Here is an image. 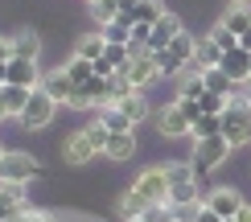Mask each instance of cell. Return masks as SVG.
Instances as JSON below:
<instances>
[{
    "mask_svg": "<svg viewBox=\"0 0 251 222\" xmlns=\"http://www.w3.org/2000/svg\"><path fill=\"white\" fill-rule=\"evenodd\" d=\"M223 136L231 140V148L251 144V99L235 95V99L226 103V111H223Z\"/></svg>",
    "mask_w": 251,
    "mask_h": 222,
    "instance_id": "obj_1",
    "label": "cell"
},
{
    "mask_svg": "<svg viewBox=\"0 0 251 222\" xmlns=\"http://www.w3.org/2000/svg\"><path fill=\"white\" fill-rule=\"evenodd\" d=\"M235 148H231V140H226L223 132L218 136H206V140H194V173L202 177V173H214L218 165H226V156H231Z\"/></svg>",
    "mask_w": 251,
    "mask_h": 222,
    "instance_id": "obj_2",
    "label": "cell"
},
{
    "mask_svg": "<svg viewBox=\"0 0 251 222\" xmlns=\"http://www.w3.org/2000/svg\"><path fill=\"white\" fill-rule=\"evenodd\" d=\"M132 194L140 197L144 206H165V202H169V177H165V165H152V169H144V173L136 177Z\"/></svg>",
    "mask_w": 251,
    "mask_h": 222,
    "instance_id": "obj_3",
    "label": "cell"
},
{
    "mask_svg": "<svg viewBox=\"0 0 251 222\" xmlns=\"http://www.w3.org/2000/svg\"><path fill=\"white\" fill-rule=\"evenodd\" d=\"M194 49H198V41L181 29V33H177L169 46H165L161 54H156V62H161V74H181V70L194 62Z\"/></svg>",
    "mask_w": 251,
    "mask_h": 222,
    "instance_id": "obj_4",
    "label": "cell"
},
{
    "mask_svg": "<svg viewBox=\"0 0 251 222\" xmlns=\"http://www.w3.org/2000/svg\"><path fill=\"white\" fill-rule=\"evenodd\" d=\"M152 120H156V132H161L165 140H181V136H190V132H194V123H190V115H185L181 99H173L169 107H161Z\"/></svg>",
    "mask_w": 251,
    "mask_h": 222,
    "instance_id": "obj_5",
    "label": "cell"
},
{
    "mask_svg": "<svg viewBox=\"0 0 251 222\" xmlns=\"http://www.w3.org/2000/svg\"><path fill=\"white\" fill-rule=\"evenodd\" d=\"M54 111H58V103H54V99H50L46 91L37 87L33 95H29V103H25V111H21L17 120H21V128H29V132H37V128H46V123L54 120Z\"/></svg>",
    "mask_w": 251,
    "mask_h": 222,
    "instance_id": "obj_6",
    "label": "cell"
},
{
    "mask_svg": "<svg viewBox=\"0 0 251 222\" xmlns=\"http://www.w3.org/2000/svg\"><path fill=\"white\" fill-rule=\"evenodd\" d=\"M37 156L29 152H4L0 156V181H17V185H29L37 177Z\"/></svg>",
    "mask_w": 251,
    "mask_h": 222,
    "instance_id": "obj_7",
    "label": "cell"
},
{
    "mask_svg": "<svg viewBox=\"0 0 251 222\" xmlns=\"http://www.w3.org/2000/svg\"><path fill=\"white\" fill-rule=\"evenodd\" d=\"M120 70L128 74V82H132L136 91H144L149 82L161 78V62H156V54H149V49H136L132 62H128V66H120Z\"/></svg>",
    "mask_w": 251,
    "mask_h": 222,
    "instance_id": "obj_8",
    "label": "cell"
},
{
    "mask_svg": "<svg viewBox=\"0 0 251 222\" xmlns=\"http://www.w3.org/2000/svg\"><path fill=\"white\" fill-rule=\"evenodd\" d=\"M95 140H91V132L87 128H78V132H70L66 140H62V161L66 165H87V161H95Z\"/></svg>",
    "mask_w": 251,
    "mask_h": 222,
    "instance_id": "obj_9",
    "label": "cell"
},
{
    "mask_svg": "<svg viewBox=\"0 0 251 222\" xmlns=\"http://www.w3.org/2000/svg\"><path fill=\"white\" fill-rule=\"evenodd\" d=\"M41 91H46L58 107H70V99H75V78L66 74V66H58V70L41 74Z\"/></svg>",
    "mask_w": 251,
    "mask_h": 222,
    "instance_id": "obj_10",
    "label": "cell"
},
{
    "mask_svg": "<svg viewBox=\"0 0 251 222\" xmlns=\"http://www.w3.org/2000/svg\"><path fill=\"white\" fill-rule=\"evenodd\" d=\"M243 206H247L243 194H239V189H231V185H218V189H210V194H206V210H214L218 218H235Z\"/></svg>",
    "mask_w": 251,
    "mask_h": 222,
    "instance_id": "obj_11",
    "label": "cell"
},
{
    "mask_svg": "<svg viewBox=\"0 0 251 222\" xmlns=\"http://www.w3.org/2000/svg\"><path fill=\"white\" fill-rule=\"evenodd\" d=\"M181 29H185V25H181V17H177V13H161V21L152 25V37H149V54H161V49L169 46Z\"/></svg>",
    "mask_w": 251,
    "mask_h": 222,
    "instance_id": "obj_12",
    "label": "cell"
},
{
    "mask_svg": "<svg viewBox=\"0 0 251 222\" xmlns=\"http://www.w3.org/2000/svg\"><path fill=\"white\" fill-rule=\"evenodd\" d=\"M8 82H13V87L37 91V87H41V70H37V62H29V58H8Z\"/></svg>",
    "mask_w": 251,
    "mask_h": 222,
    "instance_id": "obj_13",
    "label": "cell"
},
{
    "mask_svg": "<svg viewBox=\"0 0 251 222\" xmlns=\"http://www.w3.org/2000/svg\"><path fill=\"white\" fill-rule=\"evenodd\" d=\"M111 107H120V111L128 115L132 123H144V120L152 115L149 99H144V91H128V95H116V99H111Z\"/></svg>",
    "mask_w": 251,
    "mask_h": 222,
    "instance_id": "obj_14",
    "label": "cell"
},
{
    "mask_svg": "<svg viewBox=\"0 0 251 222\" xmlns=\"http://www.w3.org/2000/svg\"><path fill=\"white\" fill-rule=\"evenodd\" d=\"M218 66L231 74L235 82H247V74H251V54H247L243 46H235V49H226V54H223V62H218Z\"/></svg>",
    "mask_w": 251,
    "mask_h": 222,
    "instance_id": "obj_15",
    "label": "cell"
},
{
    "mask_svg": "<svg viewBox=\"0 0 251 222\" xmlns=\"http://www.w3.org/2000/svg\"><path fill=\"white\" fill-rule=\"evenodd\" d=\"M202 78H206V91H214V95H226V99H235L239 87L243 82H235L231 74H226L223 66H210V70H202Z\"/></svg>",
    "mask_w": 251,
    "mask_h": 222,
    "instance_id": "obj_16",
    "label": "cell"
},
{
    "mask_svg": "<svg viewBox=\"0 0 251 222\" xmlns=\"http://www.w3.org/2000/svg\"><path fill=\"white\" fill-rule=\"evenodd\" d=\"M132 152H136V136H132V128H128V132H111V136H107V148H103V156H111V161H128Z\"/></svg>",
    "mask_w": 251,
    "mask_h": 222,
    "instance_id": "obj_17",
    "label": "cell"
},
{
    "mask_svg": "<svg viewBox=\"0 0 251 222\" xmlns=\"http://www.w3.org/2000/svg\"><path fill=\"white\" fill-rule=\"evenodd\" d=\"M29 87H13V82H4L0 87V103H4V115H21L25 111V103H29Z\"/></svg>",
    "mask_w": 251,
    "mask_h": 222,
    "instance_id": "obj_18",
    "label": "cell"
},
{
    "mask_svg": "<svg viewBox=\"0 0 251 222\" xmlns=\"http://www.w3.org/2000/svg\"><path fill=\"white\" fill-rule=\"evenodd\" d=\"M223 25L231 29L235 37H243L247 29H251V0H243V4H231V8H226V17H223Z\"/></svg>",
    "mask_w": 251,
    "mask_h": 222,
    "instance_id": "obj_19",
    "label": "cell"
},
{
    "mask_svg": "<svg viewBox=\"0 0 251 222\" xmlns=\"http://www.w3.org/2000/svg\"><path fill=\"white\" fill-rule=\"evenodd\" d=\"M218 62H223V49H218L210 37H202V41H198V49H194V66L198 70H210V66H218Z\"/></svg>",
    "mask_w": 251,
    "mask_h": 222,
    "instance_id": "obj_20",
    "label": "cell"
},
{
    "mask_svg": "<svg viewBox=\"0 0 251 222\" xmlns=\"http://www.w3.org/2000/svg\"><path fill=\"white\" fill-rule=\"evenodd\" d=\"M21 206H25V185H17V181H0V210L17 214Z\"/></svg>",
    "mask_w": 251,
    "mask_h": 222,
    "instance_id": "obj_21",
    "label": "cell"
},
{
    "mask_svg": "<svg viewBox=\"0 0 251 222\" xmlns=\"http://www.w3.org/2000/svg\"><path fill=\"white\" fill-rule=\"evenodd\" d=\"M103 49H107V37H103V33H87V37L78 41L75 54H78V58H87V62H99V58H103Z\"/></svg>",
    "mask_w": 251,
    "mask_h": 222,
    "instance_id": "obj_22",
    "label": "cell"
},
{
    "mask_svg": "<svg viewBox=\"0 0 251 222\" xmlns=\"http://www.w3.org/2000/svg\"><path fill=\"white\" fill-rule=\"evenodd\" d=\"M37 54H41L37 33H17V37H13V58H29V62H37Z\"/></svg>",
    "mask_w": 251,
    "mask_h": 222,
    "instance_id": "obj_23",
    "label": "cell"
},
{
    "mask_svg": "<svg viewBox=\"0 0 251 222\" xmlns=\"http://www.w3.org/2000/svg\"><path fill=\"white\" fill-rule=\"evenodd\" d=\"M218 132H223V115H210V111H202V115H198V120H194V140H206V136H218Z\"/></svg>",
    "mask_w": 251,
    "mask_h": 222,
    "instance_id": "obj_24",
    "label": "cell"
},
{
    "mask_svg": "<svg viewBox=\"0 0 251 222\" xmlns=\"http://www.w3.org/2000/svg\"><path fill=\"white\" fill-rule=\"evenodd\" d=\"M194 202H202V197H198V181L169 185V206H194Z\"/></svg>",
    "mask_w": 251,
    "mask_h": 222,
    "instance_id": "obj_25",
    "label": "cell"
},
{
    "mask_svg": "<svg viewBox=\"0 0 251 222\" xmlns=\"http://www.w3.org/2000/svg\"><path fill=\"white\" fill-rule=\"evenodd\" d=\"M95 115H99V120H103V123H107V128H111V132H128V128H136V123L128 120V115H124L120 107H111V103H107V107H99Z\"/></svg>",
    "mask_w": 251,
    "mask_h": 222,
    "instance_id": "obj_26",
    "label": "cell"
},
{
    "mask_svg": "<svg viewBox=\"0 0 251 222\" xmlns=\"http://www.w3.org/2000/svg\"><path fill=\"white\" fill-rule=\"evenodd\" d=\"M165 177H169V185L198 181V173H194V165H190V161H173V165H165Z\"/></svg>",
    "mask_w": 251,
    "mask_h": 222,
    "instance_id": "obj_27",
    "label": "cell"
},
{
    "mask_svg": "<svg viewBox=\"0 0 251 222\" xmlns=\"http://www.w3.org/2000/svg\"><path fill=\"white\" fill-rule=\"evenodd\" d=\"M149 37H152V25H149V21H136V25L128 29V46H132V54H136V49H149Z\"/></svg>",
    "mask_w": 251,
    "mask_h": 222,
    "instance_id": "obj_28",
    "label": "cell"
},
{
    "mask_svg": "<svg viewBox=\"0 0 251 222\" xmlns=\"http://www.w3.org/2000/svg\"><path fill=\"white\" fill-rule=\"evenodd\" d=\"M66 74L75 78V87H78V82H87L91 74H95V62H87V58H78V54H75V58L66 62Z\"/></svg>",
    "mask_w": 251,
    "mask_h": 222,
    "instance_id": "obj_29",
    "label": "cell"
},
{
    "mask_svg": "<svg viewBox=\"0 0 251 222\" xmlns=\"http://www.w3.org/2000/svg\"><path fill=\"white\" fill-rule=\"evenodd\" d=\"M91 13H95L99 25H107V21L120 17V4H116V0H91Z\"/></svg>",
    "mask_w": 251,
    "mask_h": 222,
    "instance_id": "obj_30",
    "label": "cell"
},
{
    "mask_svg": "<svg viewBox=\"0 0 251 222\" xmlns=\"http://www.w3.org/2000/svg\"><path fill=\"white\" fill-rule=\"evenodd\" d=\"M226 103H231L226 95H214V91H206L202 99H198V107H202V111H210V115H223V111H226Z\"/></svg>",
    "mask_w": 251,
    "mask_h": 222,
    "instance_id": "obj_31",
    "label": "cell"
},
{
    "mask_svg": "<svg viewBox=\"0 0 251 222\" xmlns=\"http://www.w3.org/2000/svg\"><path fill=\"white\" fill-rule=\"evenodd\" d=\"M128 29H132L128 21H120V17H116V21H107V25H99V33L107 37V41H128Z\"/></svg>",
    "mask_w": 251,
    "mask_h": 222,
    "instance_id": "obj_32",
    "label": "cell"
},
{
    "mask_svg": "<svg viewBox=\"0 0 251 222\" xmlns=\"http://www.w3.org/2000/svg\"><path fill=\"white\" fill-rule=\"evenodd\" d=\"M210 41H214L218 49H223V54H226V49H235V46H239V37H235L231 29L223 25V21H218V25H214V33H210Z\"/></svg>",
    "mask_w": 251,
    "mask_h": 222,
    "instance_id": "obj_33",
    "label": "cell"
},
{
    "mask_svg": "<svg viewBox=\"0 0 251 222\" xmlns=\"http://www.w3.org/2000/svg\"><path fill=\"white\" fill-rule=\"evenodd\" d=\"M132 222H173V206L165 202V206H149L140 218H132Z\"/></svg>",
    "mask_w": 251,
    "mask_h": 222,
    "instance_id": "obj_34",
    "label": "cell"
},
{
    "mask_svg": "<svg viewBox=\"0 0 251 222\" xmlns=\"http://www.w3.org/2000/svg\"><path fill=\"white\" fill-rule=\"evenodd\" d=\"M87 132H91V140H95V148L103 152V148H107V136H111V128H107V123L99 120V115H95V120L87 123Z\"/></svg>",
    "mask_w": 251,
    "mask_h": 222,
    "instance_id": "obj_35",
    "label": "cell"
},
{
    "mask_svg": "<svg viewBox=\"0 0 251 222\" xmlns=\"http://www.w3.org/2000/svg\"><path fill=\"white\" fill-rule=\"evenodd\" d=\"M13 222H54L50 214H41V210H29V206H21L17 214H13Z\"/></svg>",
    "mask_w": 251,
    "mask_h": 222,
    "instance_id": "obj_36",
    "label": "cell"
},
{
    "mask_svg": "<svg viewBox=\"0 0 251 222\" xmlns=\"http://www.w3.org/2000/svg\"><path fill=\"white\" fill-rule=\"evenodd\" d=\"M116 70H120V66H116V62H107V58H99V62H95V74H99V78H111Z\"/></svg>",
    "mask_w": 251,
    "mask_h": 222,
    "instance_id": "obj_37",
    "label": "cell"
},
{
    "mask_svg": "<svg viewBox=\"0 0 251 222\" xmlns=\"http://www.w3.org/2000/svg\"><path fill=\"white\" fill-rule=\"evenodd\" d=\"M194 222H223V218H218L214 210H206V202H202V210H198V218H194Z\"/></svg>",
    "mask_w": 251,
    "mask_h": 222,
    "instance_id": "obj_38",
    "label": "cell"
},
{
    "mask_svg": "<svg viewBox=\"0 0 251 222\" xmlns=\"http://www.w3.org/2000/svg\"><path fill=\"white\" fill-rule=\"evenodd\" d=\"M13 58V37H0V62Z\"/></svg>",
    "mask_w": 251,
    "mask_h": 222,
    "instance_id": "obj_39",
    "label": "cell"
},
{
    "mask_svg": "<svg viewBox=\"0 0 251 222\" xmlns=\"http://www.w3.org/2000/svg\"><path fill=\"white\" fill-rule=\"evenodd\" d=\"M223 222H251V206H243V210H239L235 218H223Z\"/></svg>",
    "mask_w": 251,
    "mask_h": 222,
    "instance_id": "obj_40",
    "label": "cell"
},
{
    "mask_svg": "<svg viewBox=\"0 0 251 222\" xmlns=\"http://www.w3.org/2000/svg\"><path fill=\"white\" fill-rule=\"evenodd\" d=\"M116 4H120V13H128V8H136L140 0H116Z\"/></svg>",
    "mask_w": 251,
    "mask_h": 222,
    "instance_id": "obj_41",
    "label": "cell"
},
{
    "mask_svg": "<svg viewBox=\"0 0 251 222\" xmlns=\"http://www.w3.org/2000/svg\"><path fill=\"white\" fill-rule=\"evenodd\" d=\"M239 46H243V49H247V54H251V29H247V33H243V37H239Z\"/></svg>",
    "mask_w": 251,
    "mask_h": 222,
    "instance_id": "obj_42",
    "label": "cell"
},
{
    "mask_svg": "<svg viewBox=\"0 0 251 222\" xmlns=\"http://www.w3.org/2000/svg\"><path fill=\"white\" fill-rule=\"evenodd\" d=\"M8 82V62H0V87Z\"/></svg>",
    "mask_w": 251,
    "mask_h": 222,
    "instance_id": "obj_43",
    "label": "cell"
},
{
    "mask_svg": "<svg viewBox=\"0 0 251 222\" xmlns=\"http://www.w3.org/2000/svg\"><path fill=\"white\" fill-rule=\"evenodd\" d=\"M231 4H243V0H231Z\"/></svg>",
    "mask_w": 251,
    "mask_h": 222,
    "instance_id": "obj_44",
    "label": "cell"
},
{
    "mask_svg": "<svg viewBox=\"0 0 251 222\" xmlns=\"http://www.w3.org/2000/svg\"><path fill=\"white\" fill-rule=\"evenodd\" d=\"M0 156H4V148H0Z\"/></svg>",
    "mask_w": 251,
    "mask_h": 222,
    "instance_id": "obj_45",
    "label": "cell"
},
{
    "mask_svg": "<svg viewBox=\"0 0 251 222\" xmlns=\"http://www.w3.org/2000/svg\"><path fill=\"white\" fill-rule=\"evenodd\" d=\"M247 82H251V74H247Z\"/></svg>",
    "mask_w": 251,
    "mask_h": 222,
    "instance_id": "obj_46",
    "label": "cell"
},
{
    "mask_svg": "<svg viewBox=\"0 0 251 222\" xmlns=\"http://www.w3.org/2000/svg\"><path fill=\"white\" fill-rule=\"evenodd\" d=\"M87 4H91V0H87Z\"/></svg>",
    "mask_w": 251,
    "mask_h": 222,
    "instance_id": "obj_47",
    "label": "cell"
},
{
    "mask_svg": "<svg viewBox=\"0 0 251 222\" xmlns=\"http://www.w3.org/2000/svg\"><path fill=\"white\" fill-rule=\"evenodd\" d=\"M173 222H177V218H173Z\"/></svg>",
    "mask_w": 251,
    "mask_h": 222,
    "instance_id": "obj_48",
    "label": "cell"
}]
</instances>
